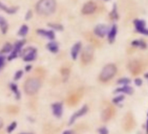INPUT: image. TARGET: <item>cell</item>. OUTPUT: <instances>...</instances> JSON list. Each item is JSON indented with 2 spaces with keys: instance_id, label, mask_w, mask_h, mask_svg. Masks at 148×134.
<instances>
[{
  "instance_id": "1",
  "label": "cell",
  "mask_w": 148,
  "mask_h": 134,
  "mask_svg": "<svg viewBox=\"0 0 148 134\" xmlns=\"http://www.w3.org/2000/svg\"><path fill=\"white\" fill-rule=\"evenodd\" d=\"M56 9L55 0H40L36 5V10L40 15H50Z\"/></svg>"
},
{
  "instance_id": "2",
  "label": "cell",
  "mask_w": 148,
  "mask_h": 134,
  "mask_svg": "<svg viewBox=\"0 0 148 134\" xmlns=\"http://www.w3.org/2000/svg\"><path fill=\"white\" fill-rule=\"evenodd\" d=\"M117 72V67L113 64H106L99 74V80L102 82H107L111 80Z\"/></svg>"
},
{
  "instance_id": "3",
  "label": "cell",
  "mask_w": 148,
  "mask_h": 134,
  "mask_svg": "<svg viewBox=\"0 0 148 134\" xmlns=\"http://www.w3.org/2000/svg\"><path fill=\"white\" fill-rule=\"evenodd\" d=\"M41 87V81L38 79L32 78L25 84V92L29 95H33L38 92Z\"/></svg>"
},
{
  "instance_id": "4",
  "label": "cell",
  "mask_w": 148,
  "mask_h": 134,
  "mask_svg": "<svg viewBox=\"0 0 148 134\" xmlns=\"http://www.w3.org/2000/svg\"><path fill=\"white\" fill-rule=\"evenodd\" d=\"M92 57H93V47L91 46V45H87L83 52H82V55H81V59H82V62L84 64H88L92 61Z\"/></svg>"
},
{
  "instance_id": "5",
  "label": "cell",
  "mask_w": 148,
  "mask_h": 134,
  "mask_svg": "<svg viewBox=\"0 0 148 134\" xmlns=\"http://www.w3.org/2000/svg\"><path fill=\"white\" fill-rule=\"evenodd\" d=\"M36 53H37V50L33 47H29L25 50H24V51L22 52V56L25 61L26 62H30L35 59L36 57Z\"/></svg>"
},
{
  "instance_id": "6",
  "label": "cell",
  "mask_w": 148,
  "mask_h": 134,
  "mask_svg": "<svg viewBox=\"0 0 148 134\" xmlns=\"http://www.w3.org/2000/svg\"><path fill=\"white\" fill-rule=\"evenodd\" d=\"M134 25L135 29L138 32L148 36V29L145 26V21L141 20V19H136L134 20Z\"/></svg>"
},
{
  "instance_id": "7",
  "label": "cell",
  "mask_w": 148,
  "mask_h": 134,
  "mask_svg": "<svg viewBox=\"0 0 148 134\" xmlns=\"http://www.w3.org/2000/svg\"><path fill=\"white\" fill-rule=\"evenodd\" d=\"M87 111H88V106L87 105H84V106H82L78 111H76L75 113H74L71 118H70V120H69V124L71 125V124H72L74 122H75L79 118H80V117H82V116H84L86 112H87Z\"/></svg>"
},
{
  "instance_id": "8",
  "label": "cell",
  "mask_w": 148,
  "mask_h": 134,
  "mask_svg": "<svg viewBox=\"0 0 148 134\" xmlns=\"http://www.w3.org/2000/svg\"><path fill=\"white\" fill-rule=\"evenodd\" d=\"M94 33L100 38H104L108 33V27L105 25H99L95 27Z\"/></svg>"
},
{
  "instance_id": "9",
  "label": "cell",
  "mask_w": 148,
  "mask_h": 134,
  "mask_svg": "<svg viewBox=\"0 0 148 134\" xmlns=\"http://www.w3.org/2000/svg\"><path fill=\"white\" fill-rule=\"evenodd\" d=\"M24 44H25V41H24V40H23V41H18V42L16 43V44H15V46H14V49H13L12 54H11L10 57H9V60H12V59H13L14 57H17L18 54L20 52V51H21V49H22Z\"/></svg>"
},
{
  "instance_id": "10",
  "label": "cell",
  "mask_w": 148,
  "mask_h": 134,
  "mask_svg": "<svg viewBox=\"0 0 148 134\" xmlns=\"http://www.w3.org/2000/svg\"><path fill=\"white\" fill-rule=\"evenodd\" d=\"M96 10V5L93 2H88L86 3L82 9V13L83 14H92L95 12Z\"/></svg>"
},
{
  "instance_id": "11",
  "label": "cell",
  "mask_w": 148,
  "mask_h": 134,
  "mask_svg": "<svg viewBox=\"0 0 148 134\" xmlns=\"http://www.w3.org/2000/svg\"><path fill=\"white\" fill-rule=\"evenodd\" d=\"M115 93H123V94H128V95H132L134 92V90L132 86L130 85H122L121 87L117 88L114 91Z\"/></svg>"
},
{
  "instance_id": "12",
  "label": "cell",
  "mask_w": 148,
  "mask_h": 134,
  "mask_svg": "<svg viewBox=\"0 0 148 134\" xmlns=\"http://www.w3.org/2000/svg\"><path fill=\"white\" fill-rule=\"evenodd\" d=\"M52 111H53V114L55 117L57 118H61L62 116V113H63V105L62 103H54L52 105Z\"/></svg>"
},
{
  "instance_id": "13",
  "label": "cell",
  "mask_w": 148,
  "mask_h": 134,
  "mask_svg": "<svg viewBox=\"0 0 148 134\" xmlns=\"http://www.w3.org/2000/svg\"><path fill=\"white\" fill-rule=\"evenodd\" d=\"M80 49H81V43L79 42L77 44H75L73 45V47L71 48V57L73 60H76L77 57H78V55L80 51Z\"/></svg>"
},
{
  "instance_id": "14",
  "label": "cell",
  "mask_w": 148,
  "mask_h": 134,
  "mask_svg": "<svg viewBox=\"0 0 148 134\" xmlns=\"http://www.w3.org/2000/svg\"><path fill=\"white\" fill-rule=\"evenodd\" d=\"M117 32H118V28L117 25H113L112 26V28L110 29V31H108V41L110 43H113L115 40V38L117 36Z\"/></svg>"
},
{
  "instance_id": "15",
  "label": "cell",
  "mask_w": 148,
  "mask_h": 134,
  "mask_svg": "<svg viewBox=\"0 0 148 134\" xmlns=\"http://www.w3.org/2000/svg\"><path fill=\"white\" fill-rule=\"evenodd\" d=\"M38 33L44 36V37H46L48 39H54L55 38V35H54V32L52 31H45V30H38Z\"/></svg>"
},
{
  "instance_id": "16",
  "label": "cell",
  "mask_w": 148,
  "mask_h": 134,
  "mask_svg": "<svg viewBox=\"0 0 148 134\" xmlns=\"http://www.w3.org/2000/svg\"><path fill=\"white\" fill-rule=\"evenodd\" d=\"M0 28H1V31L3 33H5L8 29V25H7L5 19L1 16H0Z\"/></svg>"
},
{
  "instance_id": "17",
  "label": "cell",
  "mask_w": 148,
  "mask_h": 134,
  "mask_svg": "<svg viewBox=\"0 0 148 134\" xmlns=\"http://www.w3.org/2000/svg\"><path fill=\"white\" fill-rule=\"evenodd\" d=\"M132 44L135 47H140L141 49H145L146 48V44L142 41V40H134L132 42Z\"/></svg>"
},
{
  "instance_id": "18",
  "label": "cell",
  "mask_w": 148,
  "mask_h": 134,
  "mask_svg": "<svg viewBox=\"0 0 148 134\" xmlns=\"http://www.w3.org/2000/svg\"><path fill=\"white\" fill-rule=\"evenodd\" d=\"M47 48H48L49 51H51L53 52V53H56V52L58 51V46L57 43H55V42H51V43H49V44H47Z\"/></svg>"
},
{
  "instance_id": "19",
  "label": "cell",
  "mask_w": 148,
  "mask_h": 134,
  "mask_svg": "<svg viewBox=\"0 0 148 134\" xmlns=\"http://www.w3.org/2000/svg\"><path fill=\"white\" fill-rule=\"evenodd\" d=\"M111 114H112L111 109H110V108L106 109V110L103 111V113H102V119H103L104 121L108 120V119L111 118Z\"/></svg>"
},
{
  "instance_id": "20",
  "label": "cell",
  "mask_w": 148,
  "mask_h": 134,
  "mask_svg": "<svg viewBox=\"0 0 148 134\" xmlns=\"http://www.w3.org/2000/svg\"><path fill=\"white\" fill-rule=\"evenodd\" d=\"M117 84L121 85H128L129 84H131V79L128 78H122L117 81Z\"/></svg>"
},
{
  "instance_id": "21",
  "label": "cell",
  "mask_w": 148,
  "mask_h": 134,
  "mask_svg": "<svg viewBox=\"0 0 148 134\" xmlns=\"http://www.w3.org/2000/svg\"><path fill=\"white\" fill-rule=\"evenodd\" d=\"M28 31H29V29H28L27 25H22L19 31H18V35L22 36V37H25L28 33Z\"/></svg>"
},
{
  "instance_id": "22",
  "label": "cell",
  "mask_w": 148,
  "mask_h": 134,
  "mask_svg": "<svg viewBox=\"0 0 148 134\" xmlns=\"http://www.w3.org/2000/svg\"><path fill=\"white\" fill-rule=\"evenodd\" d=\"M12 51V44H5V46L3 47V49L1 50V53H8V52H10V51Z\"/></svg>"
},
{
  "instance_id": "23",
  "label": "cell",
  "mask_w": 148,
  "mask_h": 134,
  "mask_svg": "<svg viewBox=\"0 0 148 134\" xmlns=\"http://www.w3.org/2000/svg\"><path fill=\"white\" fill-rule=\"evenodd\" d=\"M124 99H125V96L122 95V94H120V95L116 96V97L112 99V102H113L114 104H119V103L123 102Z\"/></svg>"
},
{
  "instance_id": "24",
  "label": "cell",
  "mask_w": 148,
  "mask_h": 134,
  "mask_svg": "<svg viewBox=\"0 0 148 134\" xmlns=\"http://www.w3.org/2000/svg\"><path fill=\"white\" fill-rule=\"evenodd\" d=\"M11 88H12V92L15 93V95L17 96V98H20V93H19V91H18V89L17 85H15V84H11Z\"/></svg>"
},
{
  "instance_id": "25",
  "label": "cell",
  "mask_w": 148,
  "mask_h": 134,
  "mask_svg": "<svg viewBox=\"0 0 148 134\" xmlns=\"http://www.w3.org/2000/svg\"><path fill=\"white\" fill-rule=\"evenodd\" d=\"M17 127V122H12L9 126H8V128H7V131L8 132H12L14 130H15V128Z\"/></svg>"
},
{
  "instance_id": "26",
  "label": "cell",
  "mask_w": 148,
  "mask_h": 134,
  "mask_svg": "<svg viewBox=\"0 0 148 134\" xmlns=\"http://www.w3.org/2000/svg\"><path fill=\"white\" fill-rule=\"evenodd\" d=\"M23 76V72L22 71H18L16 73H15V76H14V80H19Z\"/></svg>"
},
{
  "instance_id": "27",
  "label": "cell",
  "mask_w": 148,
  "mask_h": 134,
  "mask_svg": "<svg viewBox=\"0 0 148 134\" xmlns=\"http://www.w3.org/2000/svg\"><path fill=\"white\" fill-rule=\"evenodd\" d=\"M98 131L99 134H108V130L106 127H100Z\"/></svg>"
},
{
  "instance_id": "28",
  "label": "cell",
  "mask_w": 148,
  "mask_h": 134,
  "mask_svg": "<svg viewBox=\"0 0 148 134\" xmlns=\"http://www.w3.org/2000/svg\"><path fill=\"white\" fill-rule=\"evenodd\" d=\"M5 57L3 55H0V70L3 68V66L5 64Z\"/></svg>"
},
{
  "instance_id": "29",
  "label": "cell",
  "mask_w": 148,
  "mask_h": 134,
  "mask_svg": "<svg viewBox=\"0 0 148 134\" xmlns=\"http://www.w3.org/2000/svg\"><path fill=\"white\" fill-rule=\"evenodd\" d=\"M111 16H112V18H114V19L118 18V13H117L116 5H114V8H113V10H112V14H111Z\"/></svg>"
},
{
  "instance_id": "30",
  "label": "cell",
  "mask_w": 148,
  "mask_h": 134,
  "mask_svg": "<svg viewBox=\"0 0 148 134\" xmlns=\"http://www.w3.org/2000/svg\"><path fill=\"white\" fill-rule=\"evenodd\" d=\"M49 26L54 28V29H57V30H62V26L61 25H55V24H49Z\"/></svg>"
},
{
  "instance_id": "31",
  "label": "cell",
  "mask_w": 148,
  "mask_h": 134,
  "mask_svg": "<svg viewBox=\"0 0 148 134\" xmlns=\"http://www.w3.org/2000/svg\"><path fill=\"white\" fill-rule=\"evenodd\" d=\"M142 83H143V81H142L141 79H136L134 80V84H135L137 86H140V85H142Z\"/></svg>"
},
{
  "instance_id": "32",
  "label": "cell",
  "mask_w": 148,
  "mask_h": 134,
  "mask_svg": "<svg viewBox=\"0 0 148 134\" xmlns=\"http://www.w3.org/2000/svg\"><path fill=\"white\" fill-rule=\"evenodd\" d=\"M3 124H4V122H3V119L0 118V128H2V126H3Z\"/></svg>"
},
{
  "instance_id": "33",
  "label": "cell",
  "mask_w": 148,
  "mask_h": 134,
  "mask_svg": "<svg viewBox=\"0 0 148 134\" xmlns=\"http://www.w3.org/2000/svg\"><path fill=\"white\" fill-rule=\"evenodd\" d=\"M62 134H71V131H64Z\"/></svg>"
},
{
  "instance_id": "34",
  "label": "cell",
  "mask_w": 148,
  "mask_h": 134,
  "mask_svg": "<svg viewBox=\"0 0 148 134\" xmlns=\"http://www.w3.org/2000/svg\"><path fill=\"white\" fill-rule=\"evenodd\" d=\"M146 133L148 134V119H147V122H146Z\"/></svg>"
},
{
  "instance_id": "35",
  "label": "cell",
  "mask_w": 148,
  "mask_h": 134,
  "mask_svg": "<svg viewBox=\"0 0 148 134\" xmlns=\"http://www.w3.org/2000/svg\"><path fill=\"white\" fill-rule=\"evenodd\" d=\"M30 70H31V65H28L26 67V71H30Z\"/></svg>"
},
{
  "instance_id": "36",
  "label": "cell",
  "mask_w": 148,
  "mask_h": 134,
  "mask_svg": "<svg viewBox=\"0 0 148 134\" xmlns=\"http://www.w3.org/2000/svg\"><path fill=\"white\" fill-rule=\"evenodd\" d=\"M28 17H31V12H28V14H27V16H26V19L28 18Z\"/></svg>"
},
{
  "instance_id": "37",
  "label": "cell",
  "mask_w": 148,
  "mask_h": 134,
  "mask_svg": "<svg viewBox=\"0 0 148 134\" xmlns=\"http://www.w3.org/2000/svg\"><path fill=\"white\" fill-rule=\"evenodd\" d=\"M19 134H32V133H28V132H22V133H19Z\"/></svg>"
},
{
  "instance_id": "38",
  "label": "cell",
  "mask_w": 148,
  "mask_h": 134,
  "mask_svg": "<svg viewBox=\"0 0 148 134\" xmlns=\"http://www.w3.org/2000/svg\"><path fill=\"white\" fill-rule=\"evenodd\" d=\"M147 115H148V114H147Z\"/></svg>"
}]
</instances>
